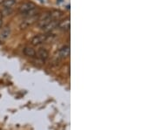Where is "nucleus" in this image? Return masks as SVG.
Masks as SVG:
<instances>
[{"label":"nucleus","mask_w":157,"mask_h":130,"mask_svg":"<svg viewBox=\"0 0 157 130\" xmlns=\"http://www.w3.org/2000/svg\"><path fill=\"white\" fill-rule=\"evenodd\" d=\"M51 17L52 20H59V17L62 16V12L59 11H52L50 12Z\"/></svg>","instance_id":"nucleus-12"},{"label":"nucleus","mask_w":157,"mask_h":130,"mask_svg":"<svg viewBox=\"0 0 157 130\" xmlns=\"http://www.w3.org/2000/svg\"><path fill=\"white\" fill-rule=\"evenodd\" d=\"M38 19H39V16H38V15L33 16V17H26V18H25V20H23L22 22H21L19 27H20V29H22V30L28 28L29 26L33 25L34 23L37 22Z\"/></svg>","instance_id":"nucleus-1"},{"label":"nucleus","mask_w":157,"mask_h":130,"mask_svg":"<svg viewBox=\"0 0 157 130\" xmlns=\"http://www.w3.org/2000/svg\"><path fill=\"white\" fill-rule=\"evenodd\" d=\"M47 40H48V35L39 34V35H36L35 37H33V39L32 40L31 43L34 46H39V45L44 44Z\"/></svg>","instance_id":"nucleus-2"},{"label":"nucleus","mask_w":157,"mask_h":130,"mask_svg":"<svg viewBox=\"0 0 157 130\" xmlns=\"http://www.w3.org/2000/svg\"><path fill=\"white\" fill-rule=\"evenodd\" d=\"M52 17H51L50 12H46L45 14H44L42 17L38 19V25H39V28L44 29L49 23L52 21Z\"/></svg>","instance_id":"nucleus-3"},{"label":"nucleus","mask_w":157,"mask_h":130,"mask_svg":"<svg viewBox=\"0 0 157 130\" xmlns=\"http://www.w3.org/2000/svg\"><path fill=\"white\" fill-rule=\"evenodd\" d=\"M35 8H36V5H35V4L32 3V2H25V3H23L22 5L18 7V11H19L22 15H24V14H25L26 12L33 10Z\"/></svg>","instance_id":"nucleus-4"},{"label":"nucleus","mask_w":157,"mask_h":130,"mask_svg":"<svg viewBox=\"0 0 157 130\" xmlns=\"http://www.w3.org/2000/svg\"><path fill=\"white\" fill-rule=\"evenodd\" d=\"M11 32V31L10 26H6V27H4L3 30H2V32H1V33H0L1 39H3V40H7V39L10 37Z\"/></svg>","instance_id":"nucleus-10"},{"label":"nucleus","mask_w":157,"mask_h":130,"mask_svg":"<svg viewBox=\"0 0 157 130\" xmlns=\"http://www.w3.org/2000/svg\"><path fill=\"white\" fill-rule=\"evenodd\" d=\"M58 23L59 21L58 20H52L45 27H44V31H45V32H51L52 30H54V29L58 27Z\"/></svg>","instance_id":"nucleus-9"},{"label":"nucleus","mask_w":157,"mask_h":130,"mask_svg":"<svg viewBox=\"0 0 157 130\" xmlns=\"http://www.w3.org/2000/svg\"><path fill=\"white\" fill-rule=\"evenodd\" d=\"M24 54L29 58H35L36 57V51L32 46H26L24 48Z\"/></svg>","instance_id":"nucleus-8"},{"label":"nucleus","mask_w":157,"mask_h":130,"mask_svg":"<svg viewBox=\"0 0 157 130\" xmlns=\"http://www.w3.org/2000/svg\"><path fill=\"white\" fill-rule=\"evenodd\" d=\"M11 12H12V10L11 9H6V8H3V10L1 11V15L2 17H6V16H8L10 15Z\"/></svg>","instance_id":"nucleus-13"},{"label":"nucleus","mask_w":157,"mask_h":130,"mask_svg":"<svg viewBox=\"0 0 157 130\" xmlns=\"http://www.w3.org/2000/svg\"><path fill=\"white\" fill-rule=\"evenodd\" d=\"M36 56H38L42 60H46L49 58V52L45 48H39L38 52H36Z\"/></svg>","instance_id":"nucleus-6"},{"label":"nucleus","mask_w":157,"mask_h":130,"mask_svg":"<svg viewBox=\"0 0 157 130\" xmlns=\"http://www.w3.org/2000/svg\"><path fill=\"white\" fill-rule=\"evenodd\" d=\"M3 18L2 17H0V29L2 28V26H3Z\"/></svg>","instance_id":"nucleus-14"},{"label":"nucleus","mask_w":157,"mask_h":130,"mask_svg":"<svg viewBox=\"0 0 157 130\" xmlns=\"http://www.w3.org/2000/svg\"><path fill=\"white\" fill-rule=\"evenodd\" d=\"M17 0H4L2 3V6L3 8H6V9H12V7L16 5Z\"/></svg>","instance_id":"nucleus-11"},{"label":"nucleus","mask_w":157,"mask_h":130,"mask_svg":"<svg viewBox=\"0 0 157 130\" xmlns=\"http://www.w3.org/2000/svg\"><path fill=\"white\" fill-rule=\"evenodd\" d=\"M3 1H4V0H0V6L2 5V3H3Z\"/></svg>","instance_id":"nucleus-15"},{"label":"nucleus","mask_w":157,"mask_h":130,"mask_svg":"<svg viewBox=\"0 0 157 130\" xmlns=\"http://www.w3.org/2000/svg\"><path fill=\"white\" fill-rule=\"evenodd\" d=\"M70 25H71L70 18L67 17V18L61 20L60 22L58 23V27L63 32H67V31H69V29H70Z\"/></svg>","instance_id":"nucleus-5"},{"label":"nucleus","mask_w":157,"mask_h":130,"mask_svg":"<svg viewBox=\"0 0 157 130\" xmlns=\"http://www.w3.org/2000/svg\"><path fill=\"white\" fill-rule=\"evenodd\" d=\"M70 55V46L69 45H64L59 51V57L61 59H66Z\"/></svg>","instance_id":"nucleus-7"}]
</instances>
